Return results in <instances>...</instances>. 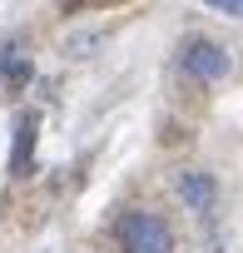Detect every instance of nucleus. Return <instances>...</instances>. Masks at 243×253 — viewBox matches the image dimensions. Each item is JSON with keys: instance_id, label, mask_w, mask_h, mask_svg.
Instances as JSON below:
<instances>
[{"instance_id": "obj_1", "label": "nucleus", "mask_w": 243, "mask_h": 253, "mask_svg": "<svg viewBox=\"0 0 243 253\" xmlns=\"http://www.w3.org/2000/svg\"><path fill=\"white\" fill-rule=\"evenodd\" d=\"M114 238H119V248H124V253H174V233H169V223H164L159 213H149V209L119 213Z\"/></svg>"}, {"instance_id": "obj_2", "label": "nucleus", "mask_w": 243, "mask_h": 253, "mask_svg": "<svg viewBox=\"0 0 243 253\" xmlns=\"http://www.w3.org/2000/svg\"><path fill=\"white\" fill-rule=\"evenodd\" d=\"M184 70H189L194 80L213 84V80H223V75L233 70V60H228V50L213 45V40H189V45H184Z\"/></svg>"}, {"instance_id": "obj_3", "label": "nucleus", "mask_w": 243, "mask_h": 253, "mask_svg": "<svg viewBox=\"0 0 243 253\" xmlns=\"http://www.w3.org/2000/svg\"><path fill=\"white\" fill-rule=\"evenodd\" d=\"M35 139H40V114L35 109L15 114V144H10V174L15 179L35 174Z\"/></svg>"}, {"instance_id": "obj_4", "label": "nucleus", "mask_w": 243, "mask_h": 253, "mask_svg": "<svg viewBox=\"0 0 243 253\" xmlns=\"http://www.w3.org/2000/svg\"><path fill=\"white\" fill-rule=\"evenodd\" d=\"M179 199H184L194 213H213V204H218V184H213V174H203V169L179 174Z\"/></svg>"}, {"instance_id": "obj_5", "label": "nucleus", "mask_w": 243, "mask_h": 253, "mask_svg": "<svg viewBox=\"0 0 243 253\" xmlns=\"http://www.w3.org/2000/svg\"><path fill=\"white\" fill-rule=\"evenodd\" d=\"M0 80H5V89H20L30 80V55H25L20 40H10L5 50H0Z\"/></svg>"}, {"instance_id": "obj_6", "label": "nucleus", "mask_w": 243, "mask_h": 253, "mask_svg": "<svg viewBox=\"0 0 243 253\" xmlns=\"http://www.w3.org/2000/svg\"><path fill=\"white\" fill-rule=\"evenodd\" d=\"M208 10H218V15H233V20H243V0H203Z\"/></svg>"}]
</instances>
